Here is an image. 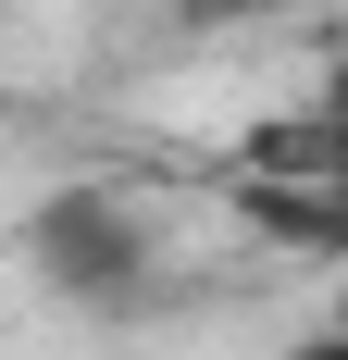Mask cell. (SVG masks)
Segmentation results:
<instances>
[{
  "label": "cell",
  "instance_id": "277c9868",
  "mask_svg": "<svg viewBox=\"0 0 348 360\" xmlns=\"http://www.w3.org/2000/svg\"><path fill=\"white\" fill-rule=\"evenodd\" d=\"M286 360H348V335H299V348H286Z\"/></svg>",
  "mask_w": 348,
  "mask_h": 360
},
{
  "label": "cell",
  "instance_id": "3957f363",
  "mask_svg": "<svg viewBox=\"0 0 348 360\" xmlns=\"http://www.w3.org/2000/svg\"><path fill=\"white\" fill-rule=\"evenodd\" d=\"M211 25H249V13H299V0H199Z\"/></svg>",
  "mask_w": 348,
  "mask_h": 360
},
{
  "label": "cell",
  "instance_id": "7a4b0ae2",
  "mask_svg": "<svg viewBox=\"0 0 348 360\" xmlns=\"http://www.w3.org/2000/svg\"><path fill=\"white\" fill-rule=\"evenodd\" d=\"M237 212L286 249H348V174H249Z\"/></svg>",
  "mask_w": 348,
  "mask_h": 360
},
{
  "label": "cell",
  "instance_id": "6da1fadb",
  "mask_svg": "<svg viewBox=\"0 0 348 360\" xmlns=\"http://www.w3.org/2000/svg\"><path fill=\"white\" fill-rule=\"evenodd\" d=\"M25 274L50 298H75V311H100V323H125V311L162 298V249H149L137 199H112V186L37 199V212H25Z\"/></svg>",
  "mask_w": 348,
  "mask_h": 360
}]
</instances>
